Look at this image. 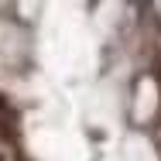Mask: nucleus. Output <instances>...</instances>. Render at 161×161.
Segmentation results:
<instances>
[{
	"label": "nucleus",
	"mask_w": 161,
	"mask_h": 161,
	"mask_svg": "<svg viewBox=\"0 0 161 161\" xmlns=\"http://www.w3.org/2000/svg\"><path fill=\"white\" fill-rule=\"evenodd\" d=\"M0 161H28L24 158V144H21L17 113L10 110V103L3 96H0Z\"/></svg>",
	"instance_id": "f257e3e1"
},
{
	"label": "nucleus",
	"mask_w": 161,
	"mask_h": 161,
	"mask_svg": "<svg viewBox=\"0 0 161 161\" xmlns=\"http://www.w3.org/2000/svg\"><path fill=\"white\" fill-rule=\"evenodd\" d=\"M158 137H161V124H158Z\"/></svg>",
	"instance_id": "f03ea898"
}]
</instances>
